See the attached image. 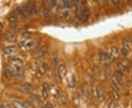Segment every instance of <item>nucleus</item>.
Here are the masks:
<instances>
[{
    "mask_svg": "<svg viewBox=\"0 0 132 108\" xmlns=\"http://www.w3.org/2000/svg\"><path fill=\"white\" fill-rule=\"evenodd\" d=\"M9 61L13 64V65H17V64H22V60L18 56H10L9 58Z\"/></svg>",
    "mask_w": 132,
    "mask_h": 108,
    "instance_id": "9b49d317",
    "label": "nucleus"
},
{
    "mask_svg": "<svg viewBox=\"0 0 132 108\" xmlns=\"http://www.w3.org/2000/svg\"><path fill=\"white\" fill-rule=\"evenodd\" d=\"M61 101H62V103H63V104H67V102H68V99H67V97H66L65 95L61 96Z\"/></svg>",
    "mask_w": 132,
    "mask_h": 108,
    "instance_id": "c756f323",
    "label": "nucleus"
},
{
    "mask_svg": "<svg viewBox=\"0 0 132 108\" xmlns=\"http://www.w3.org/2000/svg\"><path fill=\"white\" fill-rule=\"evenodd\" d=\"M111 53L113 54V55H115V56H116V55H118V47H115V46H112L111 47Z\"/></svg>",
    "mask_w": 132,
    "mask_h": 108,
    "instance_id": "b1692460",
    "label": "nucleus"
},
{
    "mask_svg": "<svg viewBox=\"0 0 132 108\" xmlns=\"http://www.w3.org/2000/svg\"><path fill=\"white\" fill-rule=\"evenodd\" d=\"M68 86L70 88H73L76 86V79L74 75L72 74L68 79Z\"/></svg>",
    "mask_w": 132,
    "mask_h": 108,
    "instance_id": "dca6fc26",
    "label": "nucleus"
},
{
    "mask_svg": "<svg viewBox=\"0 0 132 108\" xmlns=\"http://www.w3.org/2000/svg\"><path fill=\"white\" fill-rule=\"evenodd\" d=\"M31 36H32V34H31L30 32H24V34H22V37H25V38H29Z\"/></svg>",
    "mask_w": 132,
    "mask_h": 108,
    "instance_id": "7c9ffc66",
    "label": "nucleus"
},
{
    "mask_svg": "<svg viewBox=\"0 0 132 108\" xmlns=\"http://www.w3.org/2000/svg\"><path fill=\"white\" fill-rule=\"evenodd\" d=\"M47 52H48V47L43 46V47H41L39 50H37L36 52L34 53V54H33V57L35 58V59H41V58L43 57L47 53Z\"/></svg>",
    "mask_w": 132,
    "mask_h": 108,
    "instance_id": "f03ea898",
    "label": "nucleus"
},
{
    "mask_svg": "<svg viewBox=\"0 0 132 108\" xmlns=\"http://www.w3.org/2000/svg\"><path fill=\"white\" fill-rule=\"evenodd\" d=\"M93 72H94V73L96 74V75H101V69H100V68L98 67H94L93 68Z\"/></svg>",
    "mask_w": 132,
    "mask_h": 108,
    "instance_id": "393cba45",
    "label": "nucleus"
},
{
    "mask_svg": "<svg viewBox=\"0 0 132 108\" xmlns=\"http://www.w3.org/2000/svg\"><path fill=\"white\" fill-rule=\"evenodd\" d=\"M63 5H64V7H70V6H71L70 2H69V1H67V0H64V1L63 2Z\"/></svg>",
    "mask_w": 132,
    "mask_h": 108,
    "instance_id": "cd10ccee",
    "label": "nucleus"
},
{
    "mask_svg": "<svg viewBox=\"0 0 132 108\" xmlns=\"http://www.w3.org/2000/svg\"><path fill=\"white\" fill-rule=\"evenodd\" d=\"M112 96H113V99L115 100H119V99H120V96H119L118 93V92H115V91H113Z\"/></svg>",
    "mask_w": 132,
    "mask_h": 108,
    "instance_id": "a878e982",
    "label": "nucleus"
},
{
    "mask_svg": "<svg viewBox=\"0 0 132 108\" xmlns=\"http://www.w3.org/2000/svg\"><path fill=\"white\" fill-rule=\"evenodd\" d=\"M57 64H58V60H57V59H54L53 61H52V63H51V66H52V68H53V70H54V72L56 70V67H57Z\"/></svg>",
    "mask_w": 132,
    "mask_h": 108,
    "instance_id": "5701e85b",
    "label": "nucleus"
},
{
    "mask_svg": "<svg viewBox=\"0 0 132 108\" xmlns=\"http://www.w3.org/2000/svg\"><path fill=\"white\" fill-rule=\"evenodd\" d=\"M49 91H50V87L47 83H43V91H42V94L43 96L44 97V99H47L49 97Z\"/></svg>",
    "mask_w": 132,
    "mask_h": 108,
    "instance_id": "1a4fd4ad",
    "label": "nucleus"
},
{
    "mask_svg": "<svg viewBox=\"0 0 132 108\" xmlns=\"http://www.w3.org/2000/svg\"><path fill=\"white\" fill-rule=\"evenodd\" d=\"M0 107L1 108H12V107L7 103V102H4V103H2V104H1V106H0Z\"/></svg>",
    "mask_w": 132,
    "mask_h": 108,
    "instance_id": "c85d7f7f",
    "label": "nucleus"
},
{
    "mask_svg": "<svg viewBox=\"0 0 132 108\" xmlns=\"http://www.w3.org/2000/svg\"><path fill=\"white\" fill-rule=\"evenodd\" d=\"M4 74L7 78H11L13 76V74L10 69H5L4 70Z\"/></svg>",
    "mask_w": 132,
    "mask_h": 108,
    "instance_id": "a211bd4d",
    "label": "nucleus"
},
{
    "mask_svg": "<svg viewBox=\"0 0 132 108\" xmlns=\"http://www.w3.org/2000/svg\"><path fill=\"white\" fill-rule=\"evenodd\" d=\"M70 4H71V5H77L78 2H77V1H70Z\"/></svg>",
    "mask_w": 132,
    "mask_h": 108,
    "instance_id": "c9c22d12",
    "label": "nucleus"
},
{
    "mask_svg": "<svg viewBox=\"0 0 132 108\" xmlns=\"http://www.w3.org/2000/svg\"><path fill=\"white\" fill-rule=\"evenodd\" d=\"M81 97L83 99V101H86L88 99V93L86 88H83L81 91Z\"/></svg>",
    "mask_w": 132,
    "mask_h": 108,
    "instance_id": "f3484780",
    "label": "nucleus"
},
{
    "mask_svg": "<svg viewBox=\"0 0 132 108\" xmlns=\"http://www.w3.org/2000/svg\"><path fill=\"white\" fill-rule=\"evenodd\" d=\"M13 102L14 105H15V106H16L17 107L28 108L27 104L26 103H24V101H19V100H13Z\"/></svg>",
    "mask_w": 132,
    "mask_h": 108,
    "instance_id": "ddd939ff",
    "label": "nucleus"
},
{
    "mask_svg": "<svg viewBox=\"0 0 132 108\" xmlns=\"http://www.w3.org/2000/svg\"><path fill=\"white\" fill-rule=\"evenodd\" d=\"M53 96H54L55 98H58V97H59V91H58L56 88L54 89V91L53 92Z\"/></svg>",
    "mask_w": 132,
    "mask_h": 108,
    "instance_id": "473e14b6",
    "label": "nucleus"
},
{
    "mask_svg": "<svg viewBox=\"0 0 132 108\" xmlns=\"http://www.w3.org/2000/svg\"><path fill=\"white\" fill-rule=\"evenodd\" d=\"M111 88H112V90H113V91H115V92H118L119 91V88L116 83L111 82Z\"/></svg>",
    "mask_w": 132,
    "mask_h": 108,
    "instance_id": "412c9836",
    "label": "nucleus"
},
{
    "mask_svg": "<svg viewBox=\"0 0 132 108\" xmlns=\"http://www.w3.org/2000/svg\"><path fill=\"white\" fill-rule=\"evenodd\" d=\"M19 90L23 93H26V94H30L33 91V87L32 85L29 84V83H25L21 85L19 87Z\"/></svg>",
    "mask_w": 132,
    "mask_h": 108,
    "instance_id": "20e7f679",
    "label": "nucleus"
},
{
    "mask_svg": "<svg viewBox=\"0 0 132 108\" xmlns=\"http://www.w3.org/2000/svg\"><path fill=\"white\" fill-rule=\"evenodd\" d=\"M99 56H100V59L101 60H104V61L105 60H107L108 59L110 58V56L108 53H105V52H101L100 54H99Z\"/></svg>",
    "mask_w": 132,
    "mask_h": 108,
    "instance_id": "6ab92c4d",
    "label": "nucleus"
},
{
    "mask_svg": "<svg viewBox=\"0 0 132 108\" xmlns=\"http://www.w3.org/2000/svg\"><path fill=\"white\" fill-rule=\"evenodd\" d=\"M108 108H116V104L114 101H111L108 105Z\"/></svg>",
    "mask_w": 132,
    "mask_h": 108,
    "instance_id": "2f4dec72",
    "label": "nucleus"
},
{
    "mask_svg": "<svg viewBox=\"0 0 132 108\" xmlns=\"http://www.w3.org/2000/svg\"><path fill=\"white\" fill-rule=\"evenodd\" d=\"M123 47L124 48H126V49L128 50L129 47H130V42L127 38H125L123 40Z\"/></svg>",
    "mask_w": 132,
    "mask_h": 108,
    "instance_id": "aec40b11",
    "label": "nucleus"
},
{
    "mask_svg": "<svg viewBox=\"0 0 132 108\" xmlns=\"http://www.w3.org/2000/svg\"><path fill=\"white\" fill-rule=\"evenodd\" d=\"M58 74L60 78H63L64 77H65V75L67 74V69L65 65L60 64L58 67Z\"/></svg>",
    "mask_w": 132,
    "mask_h": 108,
    "instance_id": "9d476101",
    "label": "nucleus"
},
{
    "mask_svg": "<svg viewBox=\"0 0 132 108\" xmlns=\"http://www.w3.org/2000/svg\"><path fill=\"white\" fill-rule=\"evenodd\" d=\"M97 94L98 99L99 100L100 102H102V101H104L105 99V94L104 91H103V89L101 88H96V93Z\"/></svg>",
    "mask_w": 132,
    "mask_h": 108,
    "instance_id": "0eeeda50",
    "label": "nucleus"
},
{
    "mask_svg": "<svg viewBox=\"0 0 132 108\" xmlns=\"http://www.w3.org/2000/svg\"><path fill=\"white\" fill-rule=\"evenodd\" d=\"M121 53H122L123 56H128V49H126V48L123 47V48L121 49Z\"/></svg>",
    "mask_w": 132,
    "mask_h": 108,
    "instance_id": "bb28decb",
    "label": "nucleus"
},
{
    "mask_svg": "<svg viewBox=\"0 0 132 108\" xmlns=\"http://www.w3.org/2000/svg\"><path fill=\"white\" fill-rule=\"evenodd\" d=\"M47 70H48V66H47V64L43 63L41 65H39L38 67H37V74H40V76L43 75V74L46 73Z\"/></svg>",
    "mask_w": 132,
    "mask_h": 108,
    "instance_id": "423d86ee",
    "label": "nucleus"
},
{
    "mask_svg": "<svg viewBox=\"0 0 132 108\" xmlns=\"http://www.w3.org/2000/svg\"><path fill=\"white\" fill-rule=\"evenodd\" d=\"M90 16V10H88V8L86 7H82L81 8V19L85 21L88 19Z\"/></svg>",
    "mask_w": 132,
    "mask_h": 108,
    "instance_id": "39448f33",
    "label": "nucleus"
},
{
    "mask_svg": "<svg viewBox=\"0 0 132 108\" xmlns=\"http://www.w3.org/2000/svg\"><path fill=\"white\" fill-rule=\"evenodd\" d=\"M18 14L16 13V12H12L9 15V20L11 23H15L18 21Z\"/></svg>",
    "mask_w": 132,
    "mask_h": 108,
    "instance_id": "2eb2a0df",
    "label": "nucleus"
},
{
    "mask_svg": "<svg viewBox=\"0 0 132 108\" xmlns=\"http://www.w3.org/2000/svg\"><path fill=\"white\" fill-rule=\"evenodd\" d=\"M112 3L114 4V5L115 6H116V7H118L119 5H120V2L119 1H115V0H113L112 1Z\"/></svg>",
    "mask_w": 132,
    "mask_h": 108,
    "instance_id": "72a5a7b5",
    "label": "nucleus"
},
{
    "mask_svg": "<svg viewBox=\"0 0 132 108\" xmlns=\"http://www.w3.org/2000/svg\"><path fill=\"white\" fill-rule=\"evenodd\" d=\"M23 10L26 15H36L39 12L38 7H37L35 4H32V3H29V4L24 5L23 7Z\"/></svg>",
    "mask_w": 132,
    "mask_h": 108,
    "instance_id": "f257e3e1",
    "label": "nucleus"
},
{
    "mask_svg": "<svg viewBox=\"0 0 132 108\" xmlns=\"http://www.w3.org/2000/svg\"><path fill=\"white\" fill-rule=\"evenodd\" d=\"M17 39V37L15 33L13 32H8L6 34V35L5 36V40L8 42H15Z\"/></svg>",
    "mask_w": 132,
    "mask_h": 108,
    "instance_id": "6e6552de",
    "label": "nucleus"
},
{
    "mask_svg": "<svg viewBox=\"0 0 132 108\" xmlns=\"http://www.w3.org/2000/svg\"><path fill=\"white\" fill-rule=\"evenodd\" d=\"M11 71L13 75L15 76H21L24 74V69L22 67V64L13 65V68L11 69Z\"/></svg>",
    "mask_w": 132,
    "mask_h": 108,
    "instance_id": "7ed1b4c3",
    "label": "nucleus"
},
{
    "mask_svg": "<svg viewBox=\"0 0 132 108\" xmlns=\"http://www.w3.org/2000/svg\"><path fill=\"white\" fill-rule=\"evenodd\" d=\"M118 67L119 69H120V71L121 73H123V72H126V67H125L123 64H122L121 63L119 64L118 65Z\"/></svg>",
    "mask_w": 132,
    "mask_h": 108,
    "instance_id": "4be33fe9",
    "label": "nucleus"
},
{
    "mask_svg": "<svg viewBox=\"0 0 132 108\" xmlns=\"http://www.w3.org/2000/svg\"><path fill=\"white\" fill-rule=\"evenodd\" d=\"M38 45V42L36 41H31L29 42L28 43H26L24 45V47H26L27 49H33Z\"/></svg>",
    "mask_w": 132,
    "mask_h": 108,
    "instance_id": "4468645a",
    "label": "nucleus"
},
{
    "mask_svg": "<svg viewBox=\"0 0 132 108\" xmlns=\"http://www.w3.org/2000/svg\"><path fill=\"white\" fill-rule=\"evenodd\" d=\"M113 62H114V64H116L117 66H118L119 64L120 63V62L119 61V60L118 59H113Z\"/></svg>",
    "mask_w": 132,
    "mask_h": 108,
    "instance_id": "f704fd0d",
    "label": "nucleus"
},
{
    "mask_svg": "<svg viewBox=\"0 0 132 108\" xmlns=\"http://www.w3.org/2000/svg\"><path fill=\"white\" fill-rule=\"evenodd\" d=\"M17 51V47L15 46H7L3 49V52L5 54H12Z\"/></svg>",
    "mask_w": 132,
    "mask_h": 108,
    "instance_id": "f8f14e48",
    "label": "nucleus"
}]
</instances>
